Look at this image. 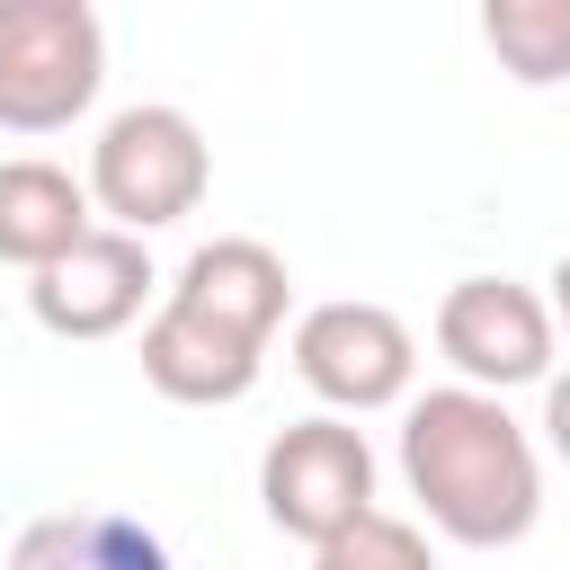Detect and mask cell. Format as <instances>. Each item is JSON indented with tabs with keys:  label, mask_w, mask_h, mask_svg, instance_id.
<instances>
[{
	"label": "cell",
	"mask_w": 570,
	"mask_h": 570,
	"mask_svg": "<svg viewBox=\"0 0 570 570\" xmlns=\"http://www.w3.org/2000/svg\"><path fill=\"white\" fill-rule=\"evenodd\" d=\"M294 276L267 240L223 232L205 249H187V267L169 276L160 312L142 321V383L178 410H223L258 383L276 330H285Z\"/></svg>",
	"instance_id": "obj_1"
},
{
	"label": "cell",
	"mask_w": 570,
	"mask_h": 570,
	"mask_svg": "<svg viewBox=\"0 0 570 570\" xmlns=\"http://www.w3.org/2000/svg\"><path fill=\"white\" fill-rule=\"evenodd\" d=\"M401 481H410L419 517L463 552H508L543 517L534 436L508 419L499 392H472V383L410 392V410H401Z\"/></svg>",
	"instance_id": "obj_2"
},
{
	"label": "cell",
	"mask_w": 570,
	"mask_h": 570,
	"mask_svg": "<svg viewBox=\"0 0 570 570\" xmlns=\"http://www.w3.org/2000/svg\"><path fill=\"white\" fill-rule=\"evenodd\" d=\"M205 187H214V151L187 107H116L89 142V205L107 214V232L151 240L187 223Z\"/></svg>",
	"instance_id": "obj_3"
},
{
	"label": "cell",
	"mask_w": 570,
	"mask_h": 570,
	"mask_svg": "<svg viewBox=\"0 0 570 570\" xmlns=\"http://www.w3.org/2000/svg\"><path fill=\"white\" fill-rule=\"evenodd\" d=\"M107 27L89 0H0V134H62L98 107Z\"/></svg>",
	"instance_id": "obj_4"
},
{
	"label": "cell",
	"mask_w": 570,
	"mask_h": 570,
	"mask_svg": "<svg viewBox=\"0 0 570 570\" xmlns=\"http://www.w3.org/2000/svg\"><path fill=\"white\" fill-rule=\"evenodd\" d=\"M258 508H267L276 534H294L312 552L330 534H347L374 508V445H365V428L356 419H330V410L276 428L267 454H258Z\"/></svg>",
	"instance_id": "obj_5"
},
{
	"label": "cell",
	"mask_w": 570,
	"mask_h": 570,
	"mask_svg": "<svg viewBox=\"0 0 570 570\" xmlns=\"http://www.w3.org/2000/svg\"><path fill=\"white\" fill-rule=\"evenodd\" d=\"M294 374L330 401V419H365V410H410V374H419V338L392 303H312L294 321Z\"/></svg>",
	"instance_id": "obj_6"
},
{
	"label": "cell",
	"mask_w": 570,
	"mask_h": 570,
	"mask_svg": "<svg viewBox=\"0 0 570 570\" xmlns=\"http://www.w3.org/2000/svg\"><path fill=\"white\" fill-rule=\"evenodd\" d=\"M552 303L517 276H463L436 303V356L472 383V392H517V383H552Z\"/></svg>",
	"instance_id": "obj_7"
},
{
	"label": "cell",
	"mask_w": 570,
	"mask_h": 570,
	"mask_svg": "<svg viewBox=\"0 0 570 570\" xmlns=\"http://www.w3.org/2000/svg\"><path fill=\"white\" fill-rule=\"evenodd\" d=\"M151 249L134 240V232H89L71 258H53L45 276H27V312L53 330V338H116V330H134L142 321V303H151Z\"/></svg>",
	"instance_id": "obj_8"
},
{
	"label": "cell",
	"mask_w": 570,
	"mask_h": 570,
	"mask_svg": "<svg viewBox=\"0 0 570 570\" xmlns=\"http://www.w3.org/2000/svg\"><path fill=\"white\" fill-rule=\"evenodd\" d=\"M98 232L89 178H71L62 160H0V267L45 276L53 258H71Z\"/></svg>",
	"instance_id": "obj_9"
},
{
	"label": "cell",
	"mask_w": 570,
	"mask_h": 570,
	"mask_svg": "<svg viewBox=\"0 0 570 570\" xmlns=\"http://www.w3.org/2000/svg\"><path fill=\"white\" fill-rule=\"evenodd\" d=\"M0 570H169V543L116 508H53L9 543Z\"/></svg>",
	"instance_id": "obj_10"
},
{
	"label": "cell",
	"mask_w": 570,
	"mask_h": 570,
	"mask_svg": "<svg viewBox=\"0 0 570 570\" xmlns=\"http://www.w3.org/2000/svg\"><path fill=\"white\" fill-rule=\"evenodd\" d=\"M481 45L517 89L570 80V0H481Z\"/></svg>",
	"instance_id": "obj_11"
},
{
	"label": "cell",
	"mask_w": 570,
	"mask_h": 570,
	"mask_svg": "<svg viewBox=\"0 0 570 570\" xmlns=\"http://www.w3.org/2000/svg\"><path fill=\"white\" fill-rule=\"evenodd\" d=\"M312 570H436V552H428V534H419L410 517L365 508L347 534H330V543L312 552Z\"/></svg>",
	"instance_id": "obj_12"
},
{
	"label": "cell",
	"mask_w": 570,
	"mask_h": 570,
	"mask_svg": "<svg viewBox=\"0 0 570 570\" xmlns=\"http://www.w3.org/2000/svg\"><path fill=\"white\" fill-rule=\"evenodd\" d=\"M543 445L570 463V374H552V383H543Z\"/></svg>",
	"instance_id": "obj_13"
},
{
	"label": "cell",
	"mask_w": 570,
	"mask_h": 570,
	"mask_svg": "<svg viewBox=\"0 0 570 570\" xmlns=\"http://www.w3.org/2000/svg\"><path fill=\"white\" fill-rule=\"evenodd\" d=\"M543 303H552V321H561V330H570V249H561V258H552V294H543Z\"/></svg>",
	"instance_id": "obj_14"
}]
</instances>
